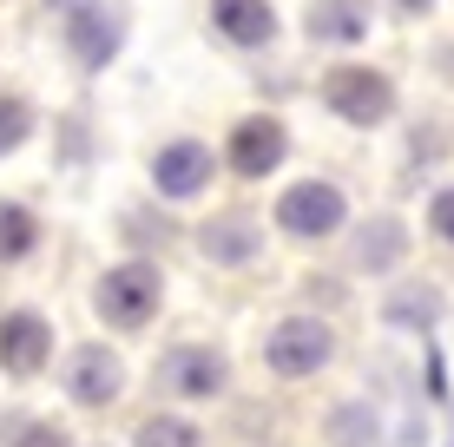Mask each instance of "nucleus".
<instances>
[{
    "label": "nucleus",
    "mask_w": 454,
    "mask_h": 447,
    "mask_svg": "<svg viewBox=\"0 0 454 447\" xmlns=\"http://www.w3.org/2000/svg\"><path fill=\"white\" fill-rule=\"evenodd\" d=\"M159 297H165V276L152 264H119L92 289V303H99V316L113 322V329H145V322L159 316Z\"/></svg>",
    "instance_id": "1"
},
{
    "label": "nucleus",
    "mask_w": 454,
    "mask_h": 447,
    "mask_svg": "<svg viewBox=\"0 0 454 447\" xmlns=\"http://www.w3.org/2000/svg\"><path fill=\"white\" fill-rule=\"evenodd\" d=\"M323 105L336 119H349V126H382L395 112V86L375 66H336V73H323Z\"/></svg>",
    "instance_id": "2"
},
{
    "label": "nucleus",
    "mask_w": 454,
    "mask_h": 447,
    "mask_svg": "<svg viewBox=\"0 0 454 447\" xmlns=\"http://www.w3.org/2000/svg\"><path fill=\"white\" fill-rule=\"evenodd\" d=\"M330 356H336V335L323 329L317 316H290V322H277L270 343H263V362H270V375H284V381L317 375V368L330 362Z\"/></svg>",
    "instance_id": "3"
},
{
    "label": "nucleus",
    "mask_w": 454,
    "mask_h": 447,
    "mask_svg": "<svg viewBox=\"0 0 454 447\" xmlns=\"http://www.w3.org/2000/svg\"><path fill=\"white\" fill-rule=\"evenodd\" d=\"M342 191L336 184H323V178H309V184H290L284 197H277V224L290 230V237H330V230H342Z\"/></svg>",
    "instance_id": "4"
},
{
    "label": "nucleus",
    "mask_w": 454,
    "mask_h": 447,
    "mask_svg": "<svg viewBox=\"0 0 454 447\" xmlns=\"http://www.w3.org/2000/svg\"><path fill=\"white\" fill-rule=\"evenodd\" d=\"M159 381L171 395H184V402H211V395H224L231 368L217 349H171V356L159 362Z\"/></svg>",
    "instance_id": "5"
},
{
    "label": "nucleus",
    "mask_w": 454,
    "mask_h": 447,
    "mask_svg": "<svg viewBox=\"0 0 454 447\" xmlns=\"http://www.w3.org/2000/svg\"><path fill=\"white\" fill-rule=\"evenodd\" d=\"M46 356H53V329H46V316H34V310L0 316V368H7V375H40Z\"/></svg>",
    "instance_id": "6"
},
{
    "label": "nucleus",
    "mask_w": 454,
    "mask_h": 447,
    "mask_svg": "<svg viewBox=\"0 0 454 447\" xmlns=\"http://www.w3.org/2000/svg\"><path fill=\"white\" fill-rule=\"evenodd\" d=\"M119 40H125L119 7H73V13H67V46H73V59H80V66L99 73L106 59L119 53Z\"/></svg>",
    "instance_id": "7"
},
{
    "label": "nucleus",
    "mask_w": 454,
    "mask_h": 447,
    "mask_svg": "<svg viewBox=\"0 0 454 447\" xmlns=\"http://www.w3.org/2000/svg\"><path fill=\"white\" fill-rule=\"evenodd\" d=\"M119 389H125V362L113 356V349H80L73 356V368H67V395L80 408H106V402H119Z\"/></svg>",
    "instance_id": "8"
},
{
    "label": "nucleus",
    "mask_w": 454,
    "mask_h": 447,
    "mask_svg": "<svg viewBox=\"0 0 454 447\" xmlns=\"http://www.w3.org/2000/svg\"><path fill=\"white\" fill-rule=\"evenodd\" d=\"M284 151H290V138H284L277 119H244V126L231 132V172L238 178H263V172L284 165Z\"/></svg>",
    "instance_id": "9"
},
{
    "label": "nucleus",
    "mask_w": 454,
    "mask_h": 447,
    "mask_svg": "<svg viewBox=\"0 0 454 447\" xmlns=\"http://www.w3.org/2000/svg\"><path fill=\"white\" fill-rule=\"evenodd\" d=\"M152 178H159L165 197H198L211 184V151L198 145V138H178V145H165L159 158H152Z\"/></svg>",
    "instance_id": "10"
},
{
    "label": "nucleus",
    "mask_w": 454,
    "mask_h": 447,
    "mask_svg": "<svg viewBox=\"0 0 454 447\" xmlns=\"http://www.w3.org/2000/svg\"><path fill=\"white\" fill-rule=\"evenodd\" d=\"M211 27L231 46H270L277 13H270V0H211Z\"/></svg>",
    "instance_id": "11"
},
{
    "label": "nucleus",
    "mask_w": 454,
    "mask_h": 447,
    "mask_svg": "<svg viewBox=\"0 0 454 447\" xmlns=\"http://www.w3.org/2000/svg\"><path fill=\"white\" fill-rule=\"evenodd\" d=\"M369 34V0H317L309 7V40H363Z\"/></svg>",
    "instance_id": "12"
},
{
    "label": "nucleus",
    "mask_w": 454,
    "mask_h": 447,
    "mask_svg": "<svg viewBox=\"0 0 454 447\" xmlns=\"http://www.w3.org/2000/svg\"><path fill=\"white\" fill-rule=\"evenodd\" d=\"M198 243H205L211 264H244V257H257V224L250 218H217L198 230Z\"/></svg>",
    "instance_id": "13"
},
{
    "label": "nucleus",
    "mask_w": 454,
    "mask_h": 447,
    "mask_svg": "<svg viewBox=\"0 0 454 447\" xmlns=\"http://www.w3.org/2000/svg\"><path fill=\"white\" fill-rule=\"evenodd\" d=\"M40 243V224L27 204H0V264H13V257H27Z\"/></svg>",
    "instance_id": "14"
},
{
    "label": "nucleus",
    "mask_w": 454,
    "mask_h": 447,
    "mask_svg": "<svg viewBox=\"0 0 454 447\" xmlns=\"http://www.w3.org/2000/svg\"><path fill=\"white\" fill-rule=\"evenodd\" d=\"M138 447H205L198 441L192 421H171V414H152L145 428H138Z\"/></svg>",
    "instance_id": "15"
},
{
    "label": "nucleus",
    "mask_w": 454,
    "mask_h": 447,
    "mask_svg": "<svg viewBox=\"0 0 454 447\" xmlns=\"http://www.w3.org/2000/svg\"><path fill=\"white\" fill-rule=\"evenodd\" d=\"M27 132H34V105H27V99H13V92H7V99H0V158H7V151L20 145Z\"/></svg>",
    "instance_id": "16"
},
{
    "label": "nucleus",
    "mask_w": 454,
    "mask_h": 447,
    "mask_svg": "<svg viewBox=\"0 0 454 447\" xmlns=\"http://www.w3.org/2000/svg\"><path fill=\"white\" fill-rule=\"evenodd\" d=\"M395 250H402V230H395V224H375V243L363 237V264H369V270H382Z\"/></svg>",
    "instance_id": "17"
},
{
    "label": "nucleus",
    "mask_w": 454,
    "mask_h": 447,
    "mask_svg": "<svg viewBox=\"0 0 454 447\" xmlns=\"http://www.w3.org/2000/svg\"><path fill=\"white\" fill-rule=\"evenodd\" d=\"M428 230H434L442 243H454V191H442V197L428 204Z\"/></svg>",
    "instance_id": "18"
},
{
    "label": "nucleus",
    "mask_w": 454,
    "mask_h": 447,
    "mask_svg": "<svg viewBox=\"0 0 454 447\" xmlns=\"http://www.w3.org/2000/svg\"><path fill=\"white\" fill-rule=\"evenodd\" d=\"M20 447H73V441H67V428H53V421H34V428L20 435Z\"/></svg>",
    "instance_id": "19"
},
{
    "label": "nucleus",
    "mask_w": 454,
    "mask_h": 447,
    "mask_svg": "<svg viewBox=\"0 0 454 447\" xmlns=\"http://www.w3.org/2000/svg\"><path fill=\"white\" fill-rule=\"evenodd\" d=\"M395 7H409V13H421V7H434V0H395Z\"/></svg>",
    "instance_id": "20"
}]
</instances>
